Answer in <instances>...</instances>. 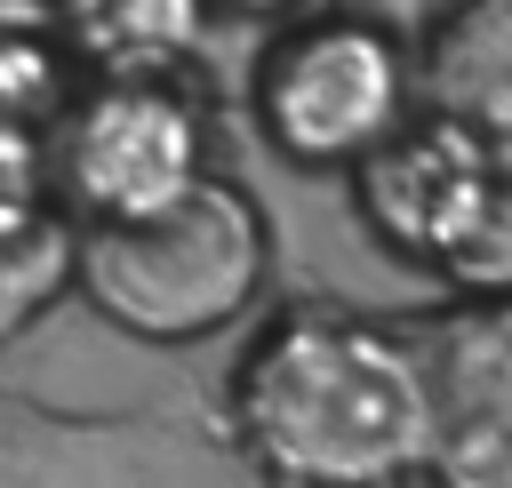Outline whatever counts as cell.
<instances>
[{"instance_id": "obj_2", "label": "cell", "mask_w": 512, "mask_h": 488, "mask_svg": "<svg viewBox=\"0 0 512 488\" xmlns=\"http://www.w3.org/2000/svg\"><path fill=\"white\" fill-rule=\"evenodd\" d=\"M272 288V224L248 184L200 176L152 216L80 224V304L136 344H208Z\"/></svg>"}, {"instance_id": "obj_13", "label": "cell", "mask_w": 512, "mask_h": 488, "mask_svg": "<svg viewBox=\"0 0 512 488\" xmlns=\"http://www.w3.org/2000/svg\"><path fill=\"white\" fill-rule=\"evenodd\" d=\"M336 8H352V16H376V24H392L400 40H424L448 8H464V0H336Z\"/></svg>"}, {"instance_id": "obj_8", "label": "cell", "mask_w": 512, "mask_h": 488, "mask_svg": "<svg viewBox=\"0 0 512 488\" xmlns=\"http://www.w3.org/2000/svg\"><path fill=\"white\" fill-rule=\"evenodd\" d=\"M216 0H56L48 24L80 72H184Z\"/></svg>"}, {"instance_id": "obj_15", "label": "cell", "mask_w": 512, "mask_h": 488, "mask_svg": "<svg viewBox=\"0 0 512 488\" xmlns=\"http://www.w3.org/2000/svg\"><path fill=\"white\" fill-rule=\"evenodd\" d=\"M216 8H232V16H288V8H304V0H216Z\"/></svg>"}, {"instance_id": "obj_11", "label": "cell", "mask_w": 512, "mask_h": 488, "mask_svg": "<svg viewBox=\"0 0 512 488\" xmlns=\"http://www.w3.org/2000/svg\"><path fill=\"white\" fill-rule=\"evenodd\" d=\"M432 280H440L456 304H496V296H512V168L488 176L472 224L456 232V248L440 256Z\"/></svg>"}, {"instance_id": "obj_12", "label": "cell", "mask_w": 512, "mask_h": 488, "mask_svg": "<svg viewBox=\"0 0 512 488\" xmlns=\"http://www.w3.org/2000/svg\"><path fill=\"white\" fill-rule=\"evenodd\" d=\"M424 480L432 488H512V416L504 408H440Z\"/></svg>"}, {"instance_id": "obj_14", "label": "cell", "mask_w": 512, "mask_h": 488, "mask_svg": "<svg viewBox=\"0 0 512 488\" xmlns=\"http://www.w3.org/2000/svg\"><path fill=\"white\" fill-rule=\"evenodd\" d=\"M56 0H0V24H48Z\"/></svg>"}, {"instance_id": "obj_3", "label": "cell", "mask_w": 512, "mask_h": 488, "mask_svg": "<svg viewBox=\"0 0 512 488\" xmlns=\"http://www.w3.org/2000/svg\"><path fill=\"white\" fill-rule=\"evenodd\" d=\"M424 112L416 96V40H400L376 16L312 8L288 16L248 72V120L288 168L352 176L384 136H400Z\"/></svg>"}, {"instance_id": "obj_6", "label": "cell", "mask_w": 512, "mask_h": 488, "mask_svg": "<svg viewBox=\"0 0 512 488\" xmlns=\"http://www.w3.org/2000/svg\"><path fill=\"white\" fill-rule=\"evenodd\" d=\"M424 112L456 120L496 168H512V0H464L416 40Z\"/></svg>"}, {"instance_id": "obj_10", "label": "cell", "mask_w": 512, "mask_h": 488, "mask_svg": "<svg viewBox=\"0 0 512 488\" xmlns=\"http://www.w3.org/2000/svg\"><path fill=\"white\" fill-rule=\"evenodd\" d=\"M408 336L424 344L440 408H504L512 416V296H496V304H448L440 320H424Z\"/></svg>"}, {"instance_id": "obj_4", "label": "cell", "mask_w": 512, "mask_h": 488, "mask_svg": "<svg viewBox=\"0 0 512 488\" xmlns=\"http://www.w3.org/2000/svg\"><path fill=\"white\" fill-rule=\"evenodd\" d=\"M208 176V112L176 72H88L48 120V192L80 224L152 216Z\"/></svg>"}, {"instance_id": "obj_9", "label": "cell", "mask_w": 512, "mask_h": 488, "mask_svg": "<svg viewBox=\"0 0 512 488\" xmlns=\"http://www.w3.org/2000/svg\"><path fill=\"white\" fill-rule=\"evenodd\" d=\"M80 288V216L56 192L0 200V344L40 328Z\"/></svg>"}, {"instance_id": "obj_16", "label": "cell", "mask_w": 512, "mask_h": 488, "mask_svg": "<svg viewBox=\"0 0 512 488\" xmlns=\"http://www.w3.org/2000/svg\"><path fill=\"white\" fill-rule=\"evenodd\" d=\"M392 488H408V480H392Z\"/></svg>"}, {"instance_id": "obj_7", "label": "cell", "mask_w": 512, "mask_h": 488, "mask_svg": "<svg viewBox=\"0 0 512 488\" xmlns=\"http://www.w3.org/2000/svg\"><path fill=\"white\" fill-rule=\"evenodd\" d=\"M144 480H152V424L64 416L0 392V488H144Z\"/></svg>"}, {"instance_id": "obj_5", "label": "cell", "mask_w": 512, "mask_h": 488, "mask_svg": "<svg viewBox=\"0 0 512 488\" xmlns=\"http://www.w3.org/2000/svg\"><path fill=\"white\" fill-rule=\"evenodd\" d=\"M496 160L440 112H416L400 136H384L360 168H352V208L368 224V240L416 272H440V256L456 248V232L472 224L480 192H488Z\"/></svg>"}, {"instance_id": "obj_1", "label": "cell", "mask_w": 512, "mask_h": 488, "mask_svg": "<svg viewBox=\"0 0 512 488\" xmlns=\"http://www.w3.org/2000/svg\"><path fill=\"white\" fill-rule=\"evenodd\" d=\"M232 440L272 488H392L432 464L440 384L408 328L280 304L232 360Z\"/></svg>"}]
</instances>
